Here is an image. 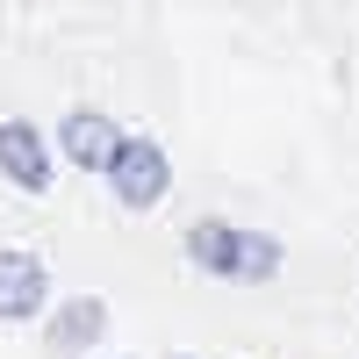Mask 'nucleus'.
Masks as SVG:
<instances>
[{
    "instance_id": "7ed1b4c3",
    "label": "nucleus",
    "mask_w": 359,
    "mask_h": 359,
    "mask_svg": "<svg viewBox=\"0 0 359 359\" xmlns=\"http://www.w3.org/2000/svg\"><path fill=\"white\" fill-rule=\"evenodd\" d=\"M43 294H50V273L36 252H0V323H29L43 316Z\"/></svg>"
},
{
    "instance_id": "f03ea898",
    "label": "nucleus",
    "mask_w": 359,
    "mask_h": 359,
    "mask_svg": "<svg viewBox=\"0 0 359 359\" xmlns=\"http://www.w3.org/2000/svg\"><path fill=\"white\" fill-rule=\"evenodd\" d=\"M108 187H115L123 208H158L165 187H172V165H165V151L151 137H123V151H115V165H108Z\"/></svg>"
},
{
    "instance_id": "20e7f679",
    "label": "nucleus",
    "mask_w": 359,
    "mask_h": 359,
    "mask_svg": "<svg viewBox=\"0 0 359 359\" xmlns=\"http://www.w3.org/2000/svg\"><path fill=\"white\" fill-rule=\"evenodd\" d=\"M0 172H8L22 194H43L50 187V144L29 123H8V115H0Z\"/></svg>"
},
{
    "instance_id": "423d86ee",
    "label": "nucleus",
    "mask_w": 359,
    "mask_h": 359,
    "mask_svg": "<svg viewBox=\"0 0 359 359\" xmlns=\"http://www.w3.org/2000/svg\"><path fill=\"white\" fill-rule=\"evenodd\" d=\"M101 323H108V309L94 302V294H79V302H65V309H57L50 345H57V352H79V345H94V338H101Z\"/></svg>"
},
{
    "instance_id": "f257e3e1",
    "label": "nucleus",
    "mask_w": 359,
    "mask_h": 359,
    "mask_svg": "<svg viewBox=\"0 0 359 359\" xmlns=\"http://www.w3.org/2000/svg\"><path fill=\"white\" fill-rule=\"evenodd\" d=\"M187 252H194L201 273H223V280H273L280 273L273 237H252V230H230V223H194Z\"/></svg>"
},
{
    "instance_id": "39448f33",
    "label": "nucleus",
    "mask_w": 359,
    "mask_h": 359,
    "mask_svg": "<svg viewBox=\"0 0 359 359\" xmlns=\"http://www.w3.org/2000/svg\"><path fill=\"white\" fill-rule=\"evenodd\" d=\"M57 144H65V158L79 165V172H108L115 165V151H123V130L108 123V115H65V130H57Z\"/></svg>"
}]
</instances>
